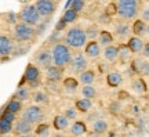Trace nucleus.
<instances>
[{
    "label": "nucleus",
    "mask_w": 149,
    "mask_h": 137,
    "mask_svg": "<svg viewBox=\"0 0 149 137\" xmlns=\"http://www.w3.org/2000/svg\"><path fill=\"white\" fill-rule=\"evenodd\" d=\"M116 36L120 37V39H127L128 36H130V33L133 32V28H130L126 24V22H119L116 25ZM130 39V37H128Z\"/></svg>",
    "instance_id": "nucleus-16"
},
{
    "label": "nucleus",
    "mask_w": 149,
    "mask_h": 137,
    "mask_svg": "<svg viewBox=\"0 0 149 137\" xmlns=\"http://www.w3.org/2000/svg\"><path fill=\"white\" fill-rule=\"evenodd\" d=\"M6 110L10 111L11 114L17 115V114L22 112V103H21V101H18V100H15V98H13V100H10L8 103H7Z\"/></svg>",
    "instance_id": "nucleus-26"
},
{
    "label": "nucleus",
    "mask_w": 149,
    "mask_h": 137,
    "mask_svg": "<svg viewBox=\"0 0 149 137\" xmlns=\"http://www.w3.org/2000/svg\"><path fill=\"white\" fill-rule=\"evenodd\" d=\"M37 32L33 27H29L26 24H17L14 27V31H13V35H14V39L17 42H29L32 40L33 36L36 35Z\"/></svg>",
    "instance_id": "nucleus-5"
},
{
    "label": "nucleus",
    "mask_w": 149,
    "mask_h": 137,
    "mask_svg": "<svg viewBox=\"0 0 149 137\" xmlns=\"http://www.w3.org/2000/svg\"><path fill=\"white\" fill-rule=\"evenodd\" d=\"M32 130H33L32 123H29L28 121L22 119V118H19V119H17V121L14 122V130H13V133H15L17 137L31 134Z\"/></svg>",
    "instance_id": "nucleus-10"
},
{
    "label": "nucleus",
    "mask_w": 149,
    "mask_h": 137,
    "mask_svg": "<svg viewBox=\"0 0 149 137\" xmlns=\"http://www.w3.org/2000/svg\"><path fill=\"white\" fill-rule=\"evenodd\" d=\"M35 63L37 65H40L42 68L47 69L50 67H53L54 65V60H53V53H51V50H46V48H43V50H39L36 54H35Z\"/></svg>",
    "instance_id": "nucleus-8"
},
{
    "label": "nucleus",
    "mask_w": 149,
    "mask_h": 137,
    "mask_svg": "<svg viewBox=\"0 0 149 137\" xmlns=\"http://www.w3.org/2000/svg\"><path fill=\"white\" fill-rule=\"evenodd\" d=\"M131 87H133V90L135 91V93H139V94H142V93H145L146 91V84H145V82L142 79H135L133 82V84H131Z\"/></svg>",
    "instance_id": "nucleus-31"
},
{
    "label": "nucleus",
    "mask_w": 149,
    "mask_h": 137,
    "mask_svg": "<svg viewBox=\"0 0 149 137\" xmlns=\"http://www.w3.org/2000/svg\"><path fill=\"white\" fill-rule=\"evenodd\" d=\"M123 82V76L119 72H111L107 75V83L109 87H117Z\"/></svg>",
    "instance_id": "nucleus-18"
},
{
    "label": "nucleus",
    "mask_w": 149,
    "mask_h": 137,
    "mask_svg": "<svg viewBox=\"0 0 149 137\" xmlns=\"http://www.w3.org/2000/svg\"><path fill=\"white\" fill-rule=\"evenodd\" d=\"M18 137H32L31 134H26V136H18Z\"/></svg>",
    "instance_id": "nucleus-48"
},
{
    "label": "nucleus",
    "mask_w": 149,
    "mask_h": 137,
    "mask_svg": "<svg viewBox=\"0 0 149 137\" xmlns=\"http://www.w3.org/2000/svg\"><path fill=\"white\" fill-rule=\"evenodd\" d=\"M142 54H144V57L149 58V43H145L144 50H142Z\"/></svg>",
    "instance_id": "nucleus-47"
},
{
    "label": "nucleus",
    "mask_w": 149,
    "mask_h": 137,
    "mask_svg": "<svg viewBox=\"0 0 149 137\" xmlns=\"http://www.w3.org/2000/svg\"><path fill=\"white\" fill-rule=\"evenodd\" d=\"M146 28H148V24L144 22L142 20H137V21H134V24H133L134 36L141 37L142 35H145V33H146Z\"/></svg>",
    "instance_id": "nucleus-19"
},
{
    "label": "nucleus",
    "mask_w": 149,
    "mask_h": 137,
    "mask_svg": "<svg viewBox=\"0 0 149 137\" xmlns=\"http://www.w3.org/2000/svg\"><path fill=\"white\" fill-rule=\"evenodd\" d=\"M61 18H62L66 24H72V22H74L76 20H77V13H76L74 10H72L70 7H68V8L65 10L64 15L61 17Z\"/></svg>",
    "instance_id": "nucleus-29"
},
{
    "label": "nucleus",
    "mask_w": 149,
    "mask_h": 137,
    "mask_svg": "<svg viewBox=\"0 0 149 137\" xmlns=\"http://www.w3.org/2000/svg\"><path fill=\"white\" fill-rule=\"evenodd\" d=\"M104 57H105L107 61H111V63L116 61L117 58H119V47L113 46V44L105 47L104 48Z\"/></svg>",
    "instance_id": "nucleus-17"
},
{
    "label": "nucleus",
    "mask_w": 149,
    "mask_h": 137,
    "mask_svg": "<svg viewBox=\"0 0 149 137\" xmlns=\"http://www.w3.org/2000/svg\"><path fill=\"white\" fill-rule=\"evenodd\" d=\"M105 14H107V15H109V17L117 14V6H116V3H109V4L107 6V8H105Z\"/></svg>",
    "instance_id": "nucleus-41"
},
{
    "label": "nucleus",
    "mask_w": 149,
    "mask_h": 137,
    "mask_svg": "<svg viewBox=\"0 0 149 137\" xmlns=\"http://www.w3.org/2000/svg\"><path fill=\"white\" fill-rule=\"evenodd\" d=\"M1 119H4V121H7V122H10V123H14V122L17 121L15 115H14V114H11L10 111H7V110L3 111V114H1Z\"/></svg>",
    "instance_id": "nucleus-40"
},
{
    "label": "nucleus",
    "mask_w": 149,
    "mask_h": 137,
    "mask_svg": "<svg viewBox=\"0 0 149 137\" xmlns=\"http://www.w3.org/2000/svg\"><path fill=\"white\" fill-rule=\"evenodd\" d=\"M112 42H113V36L111 35V32H108V31H101L100 32L98 43H100L101 46H104V47L112 46Z\"/></svg>",
    "instance_id": "nucleus-24"
},
{
    "label": "nucleus",
    "mask_w": 149,
    "mask_h": 137,
    "mask_svg": "<svg viewBox=\"0 0 149 137\" xmlns=\"http://www.w3.org/2000/svg\"><path fill=\"white\" fill-rule=\"evenodd\" d=\"M86 132H87V126H86L84 122H81V121L73 122V125L70 126V133L76 137L83 136V134H86Z\"/></svg>",
    "instance_id": "nucleus-20"
},
{
    "label": "nucleus",
    "mask_w": 149,
    "mask_h": 137,
    "mask_svg": "<svg viewBox=\"0 0 149 137\" xmlns=\"http://www.w3.org/2000/svg\"><path fill=\"white\" fill-rule=\"evenodd\" d=\"M51 53H53L54 65L58 67V68L64 69L65 65H70V63H72V58H73L72 50L65 43L62 42L55 43L53 48H51Z\"/></svg>",
    "instance_id": "nucleus-1"
},
{
    "label": "nucleus",
    "mask_w": 149,
    "mask_h": 137,
    "mask_svg": "<svg viewBox=\"0 0 149 137\" xmlns=\"http://www.w3.org/2000/svg\"><path fill=\"white\" fill-rule=\"evenodd\" d=\"M84 53L87 57H98L101 54V44L97 40H90L84 47Z\"/></svg>",
    "instance_id": "nucleus-14"
},
{
    "label": "nucleus",
    "mask_w": 149,
    "mask_h": 137,
    "mask_svg": "<svg viewBox=\"0 0 149 137\" xmlns=\"http://www.w3.org/2000/svg\"><path fill=\"white\" fill-rule=\"evenodd\" d=\"M77 86H79V80H76L74 78H65L64 79V87L69 91H74Z\"/></svg>",
    "instance_id": "nucleus-34"
},
{
    "label": "nucleus",
    "mask_w": 149,
    "mask_h": 137,
    "mask_svg": "<svg viewBox=\"0 0 149 137\" xmlns=\"http://www.w3.org/2000/svg\"><path fill=\"white\" fill-rule=\"evenodd\" d=\"M35 6H36L40 17H43V18L53 15L54 11L57 10V3L51 1V0H37V1H35Z\"/></svg>",
    "instance_id": "nucleus-9"
},
{
    "label": "nucleus",
    "mask_w": 149,
    "mask_h": 137,
    "mask_svg": "<svg viewBox=\"0 0 149 137\" xmlns=\"http://www.w3.org/2000/svg\"><path fill=\"white\" fill-rule=\"evenodd\" d=\"M3 17H4L6 22H7V24H10V25H14V27H15L17 24H19V22H18L19 15H17L15 13H13V11H8V13L3 14Z\"/></svg>",
    "instance_id": "nucleus-36"
},
{
    "label": "nucleus",
    "mask_w": 149,
    "mask_h": 137,
    "mask_svg": "<svg viewBox=\"0 0 149 137\" xmlns=\"http://www.w3.org/2000/svg\"><path fill=\"white\" fill-rule=\"evenodd\" d=\"M39 78H40V69L33 64H28L25 72H24V80L28 82V84H32L39 82Z\"/></svg>",
    "instance_id": "nucleus-11"
},
{
    "label": "nucleus",
    "mask_w": 149,
    "mask_h": 137,
    "mask_svg": "<svg viewBox=\"0 0 149 137\" xmlns=\"http://www.w3.org/2000/svg\"><path fill=\"white\" fill-rule=\"evenodd\" d=\"M127 46H128V48L131 50V53H142L145 43L142 42V39H141V37L131 36L130 39H128Z\"/></svg>",
    "instance_id": "nucleus-15"
},
{
    "label": "nucleus",
    "mask_w": 149,
    "mask_h": 137,
    "mask_svg": "<svg viewBox=\"0 0 149 137\" xmlns=\"http://www.w3.org/2000/svg\"><path fill=\"white\" fill-rule=\"evenodd\" d=\"M134 69H135L138 74L148 76L149 75V63L148 61H138V60H135V61H134Z\"/></svg>",
    "instance_id": "nucleus-28"
},
{
    "label": "nucleus",
    "mask_w": 149,
    "mask_h": 137,
    "mask_svg": "<svg viewBox=\"0 0 149 137\" xmlns=\"http://www.w3.org/2000/svg\"><path fill=\"white\" fill-rule=\"evenodd\" d=\"M117 6V15L124 21L134 20L139 13L141 3L137 0H119L116 3Z\"/></svg>",
    "instance_id": "nucleus-3"
},
{
    "label": "nucleus",
    "mask_w": 149,
    "mask_h": 137,
    "mask_svg": "<svg viewBox=\"0 0 149 137\" xmlns=\"http://www.w3.org/2000/svg\"><path fill=\"white\" fill-rule=\"evenodd\" d=\"M13 48H14L13 40H11L8 36L1 35V36H0V54H1V57L10 56L11 51H13Z\"/></svg>",
    "instance_id": "nucleus-13"
},
{
    "label": "nucleus",
    "mask_w": 149,
    "mask_h": 137,
    "mask_svg": "<svg viewBox=\"0 0 149 137\" xmlns=\"http://www.w3.org/2000/svg\"><path fill=\"white\" fill-rule=\"evenodd\" d=\"M69 126V119L65 115H57L54 118V127L57 130H65Z\"/></svg>",
    "instance_id": "nucleus-23"
},
{
    "label": "nucleus",
    "mask_w": 149,
    "mask_h": 137,
    "mask_svg": "<svg viewBox=\"0 0 149 137\" xmlns=\"http://www.w3.org/2000/svg\"><path fill=\"white\" fill-rule=\"evenodd\" d=\"M141 20L149 24V6H146V7H144L141 10Z\"/></svg>",
    "instance_id": "nucleus-43"
},
{
    "label": "nucleus",
    "mask_w": 149,
    "mask_h": 137,
    "mask_svg": "<svg viewBox=\"0 0 149 137\" xmlns=\"http://www.w3.org/2000/svg\"><path fill=\"white\" fill-rule=\"evenodd\" d=\"M29 97H31V91H29V89H28V87L19 86V87H18V89L15 90V94H14V98H17L18 101H21V103H24V101L29 100Z\"/></svg>",
    "instance_id": "nucleus-25"
},
{
    "label": "nucleus",
    "mask_w": 149,
    "mask_h": 137,
    "mask_svg": "<svg viewBox=\"0 0 149 137\" xmlns=\"http://www.w3.org/2000/svg\"><path fill=\"white\" fill-rule=\"evenodd\" d=\"M65 116H66V118H68V119H76V116H77V110H76V108H72V107H70V108H66V110H65Z\"/></svg>",
    "instance_id": "nucleus-42"
},
{
    "label": "nucleus",
    "mask_w": 149,
    "mask_h": 137,
    "mask_svg": "<svg viewBox=\"0 0 149 137\" xmlns=\"http://www.w3.org/2000/svg\"><path fill=\"white\" fill-rule=\"evenodd\" d=\"M62 76H64V69L62 68H58V67H50V68L46 69V78H47L48 82H59V80H62Z\"/></svg>",
    "instance_id": "nucleus-12"
},
{
    "label": "nucleus",
    "mask_w": 149,
    "mask_h": 137,
    "mask_svg": "<svg viewBox=\"0 0 149 137\" xmlns=\"http://www.w3.org/2000/svg\"><path fill=\"white\" fill-rule=\"evenodd\" d=\"M19 20H21L22 24H26L29 27H36L39 25V22H40V14H39V11H37L36 6L35 4H26L19 11Z\"/></svg>",
    "instance_id": "nucleus-4"
},
{
    "label": "nucleus",
    "mask_w": 149,
    "mask_h": 137,
    "mask_svg": "<svg viewBox=\"0 0 149 137\" xmlns=\"http://www.w3.org/2000/svg\"><path fill=\"white\" fill-rule=\"evenodd\" d=\"M91 107H93L91 100H88V98H80V100L76 101L74 108L79 111V112H88L91 110Z\"/></svg>",
    "instance_id": "nucleus-27"
},
{
    "label": "nucleus",
    "mask_w": 149,
    "mask_h": 137,
    "mask_svg": "<svg viewBox=\"0 0 149 137\" xmlns=\"http://www.w3.org/2000/svg\"><path fill=\"white\" fill-rule=\"evenodd\" d=\"M100 32H101V31H98V29H97V27H90V28H87V29H86L87 37H88L90 40H94L97 36H100Z\"/></svg>",
    "instance_id": "nucleus-39"
},
{
    "label": "nucleus",
    "mask_w": 149,
    "mask_h": 137,
    "mask_svg": "<svg viewBox=\"0 0 149 137\" xmlns=\"http://www.w3.org/2000/svg\"><path fill=\"white\" fill-rule=\"evenodd\" d=\"M146 33L149 35V24H148V28H146Z\"/></svg>",
    "instance_id": "nucleus-49"
},
{
    "label": "nucleus",
    "mask_w": 149,
    "mask_h": 137,
    "mask_svg": "<svg viewBox=\"0 0 149 137\" xmlns=\"http://www.w3.org/2000/svg\"><path fill=\"white\" fill-rule=\"evenodd\" d=\"M81 94H83L84 98L91 100V98H94L97 96V90L94 86H84V87H81Z\"/></svg>",
    "instance_id": "nucleus-33"
},
{
    "label": "nucleus",
    "mask_w": 149,
    "mask_h": 137,
    "mask_svg": "<svg viewBox=\"0 0 149 137\" xmlns=\"http://www.w3.org/2000/svg\"><path fill=\"white\" fill-rule=\"evenodd\" d=\"M33 100H35V103H37V104H46L48 101L47 96L44 94L43 91H36L35 96H33Z\"/></svg>",
    "instance_id": "nucleus-38"
},
{
    "label": "nucleus",
    "mask_w": 149,
    "mask_h": 137,
    "mask_svg": "<svg viewBox=\"0 0 149 137\" xmlns=\"http://www.w3.org/2000/svg\"><path fill=\"white\" fill-rule=\"evenodd\" d=\"M21 118L33 125V123H39V122L43 121V118H44V112H43L42 107L29 105L28 108H25V110L21 112Z\"/></svg>",
    "instance_id": "nucleus-6"
},
{
    "label": "nucleus",
    "mask_w": 149,
    "mask_h": 137,
    "mask_svg": "<svg viewBox=\"0 0 149 137\" xmlns=\"http://www.w3.org/2000/svg\"><path fill=\"white\" fill-rule=\"evenodd\" d=\"M87 33H86L84 29H81V28H70L69 31L66 32V35H65V40L64 43L68 46L69 48H81L87 46Z\"/></svg>",
    "instance_id": "nucleus-2"
},
{
    "label": "nucleus",
    "mask_w": 149,
    "mask_h": 137,
    "mask_svg": "<svg viewBox=\"0 0 149 137\" xmlns=\"http://www.w3.org/2000/svg\"><path fill=\"white\" fill-rule=\"evenodd\" d=\"M1 137H6V136H1Z\"/></svg>",
    "instance_id": "nucleus-50"
},
{
    "label": "nucleus",
    "mask_w": 149,
    "mask_h": 137,
    "mask_svg": "<svg viewBox=\"0 0 149 137\" xmlns=\"http://www.w3.org/2000/svg\"><path fill=\"white\" fill-rule=\"evenodd\" d=\"M13 130H14V123H10V122L4 121V119L0 121V134H1V136H6V134H8V133H13Z\"/></svg>",
    "instance_id": "nucleus-30"
},
{
    "label": "nucleus",
    "mask_w": 149,
    "mask_h": 137,
    "mask_svg": "<svg viewBox=\"0 0 149 137\" xmlns=\"http://www.w3.org/2000/svg\"><path fill=\"white\" fill-rule=\"evenodd\" d=\"M65 25H66V22H65L64 20L61 18V20H59V21H58V24H57V27H55V31L58 32V31H61V29H64V28H65Z\"/></svg>",
    "instance_id": "nucleus-46"
},
{
    "label": "nucleus",
    "mask_w": 149,
    "mask_h": 137,
    "mask_svg": "<svg viewBox=\"0 0 149 137\" xmlns=\"http://www.w3.org/2000/svg\"><path fill=\"white\" fill-rule=\"evenodd\" d=\"M86 7V1H83V0H72L70 1V8L72 10H74L77 14H79L80 11H83Z\"/></svg>",
    "instance_id": "nucleus-37"
},
{
    "label": "nucleus",
    "mask_w": 149,
    "mask_h": 137,
    "mask_svg": "<svg viewBox=\"0 0 149 137\" xmlns=\"http://www.w3.org/2000/svg\"><path fill=\"white\" fill-rule=\"evenodd\" d=\"M120 108H122V107H120V104H117V103H115V104L111 105V110L113 114H119V112H120Z\"/></svg>",
    "instance_id": "nucleus-45"
},
{
    "label": "nucleus",
    "mask_w": 149,
    "mask_h": 137,
    "mask_svg": "<svg viewBox=\"0 0 149 137\" xmlns=\"http://www.w3.org/2000/svg\"><path fill=\"white\" fill-rule=\"evenodd\" d=\"M87 65H88V61H87V57H86L84 53H76L73 54V58H72V63H70V71L73 74H79L81 75L83 72L87 71Z\"/></svg>",
    "instance_id": "nucleus-7"
},
{
    "label": "nucleus",
    "mask_w": 149,
    "mask_h": 137,
    "mask_svg": "<svg viewBox=\"0 0 149 137\" xmlns=\"http://www.w3.org/2000/svg\"><path fill=\"white\" fill-rule=\"evenodd\" d=\"M98 20H100V22H101V24H109V22H111V17L107 15V14L104 13V14H102Z\"/></svg>",
    "instance_id": "nucleus-44"
},
{
    "label": "nucleus",
    "mask_w": 149,
    "mask_h": 137,
    "mask_svg": "<svg viewBox=\"0 0 149 137\" xmlns=\"http://www.w3.org/2000/svg\"><path fill=\"white\" fill-rule=\"evenodd\" d=\"M95 80V74L90 71V69H87L86 72H83L81 75H79V82L80 83H83L84 86H93V82Z\"/></svg>",
    "instance_id": "nucleus-22"
},
{
    "label": "nucleus",
    "mask_w": 149,
    "mask_h": 137,
    "mask_svg": "<svg viewBox=\"0 0 149 137\" xmlns=\"http://www.w3.org/2000/svg\"><path fill=\"white\" fill-rule=\"evenodd\" d=\"M119 60L122 61L123 64H127L130 60H131V50L128 48L127 44H120L119 46Z\"/></svg>",
    "instance_id": "nucleus-21"
},
{
    "label": "nucleus",
    "mask_w": 149,
    "mask_h": 137,
    "mask_svg": "<svg viewBox=\"0 0 149 137\" xmlns=\"http://www.w3.org/2000/svg\"><path fill=\"white\" fill-rule=\"evenodd\" d=\"M93 130L95 133H105L108 130V123L107 121H104V119H98V121L94 122V125H93Z\"/></svg>",
    "instance_id": "nucleus-32"
},
{
    "label": "nucleus",
    "mask_w": 149,
    "mask_h": 137,
    "mask_svg": "<svg viewBox=\"0 0 149 137\" xmlns=\"http://www.w3.org/2000/svg\"><path fill=\"white\" fill-rule=\"evenodd\" d=\"M35 133H36L37 137H48V134H50V126L46 125V123H40L36 127V132Z\"/></svg>",
    "instance_id": "nucleus-35"
}]
</instances>
